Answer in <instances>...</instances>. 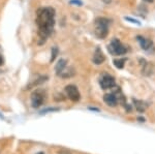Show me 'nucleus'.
Segmentation results:
<instances>
[{
    "mask_svg": "<svg viewBox=\"0 0 155 154\" xmlns=\"http://www.w3.org/2000/svg\"><path fill=\"white\" fill-rule=\"evenodd\" d=\"M107 50H109V52L112 55H115V56L123 55V54H125L127 52V49L122 44L121 41L117 38L112 39L109 47H107Z\"/></svg>",
    "mask_w": 155,
    "mask_h": 154,
    "instance_id": "7ed1b4c3",
    "label": "nucleus"
},
{
    "mask_svg": "<svg viewBox=\"0 0 155 154\" xmlns=\"http://www.w3.org/2000/svg\"><path fill=\"white\" fill-rule=\"evenodd\" d=\"M58 76H60L61 78H71V77H74V70L72 68H69L68 66H66L63 70L60 73Z\"/></svg>",
    "mask_w": 155,
    "mask_h": 154,
    "instance_id": "f8f14e48",
    "label": "nucleus"
},
{
    "mask_svg": "<svg viewBox=\"0 0 155 154\" xmlns=\"http://www.w3.org/2000/svg\"><path fill=\"white\" fill-rule=\"evenodd\" d=\"M57 55H58V49L57 48H53L52 49V56H51V62H53L55 59H56Z\"/></svg>",
    "mask_w": 155,
    "mask_h": 154,
    "instance_id": "dca6fc26",
    "label": "nucleus"
},
{
    "mask_svg": "<svg viewBox=\"0 0 155 154\" xmlns=\"http://www.w3.org/2000/svg\"><path fill=\"white\" fill-rule=\"evenodd\" d=\"M48 77L47 76H44V74H41V76H38L36 79H34L32 82H30V83L27 85V87L25 89L26 90H30V89H32V88H34V87H36V86H38V85H41V84L42 83H45L47 80H48Z\"/></svg>",
    "mask_w": 155,
    "mask_h": 154,
    "instance_id": "0eeeda50",
    "label": "nucleus"
},
{
    "mask_svg": "<svg viewBox=\"0 0 155 154\" xmlns=\"http://www.w3.org/2000/svg\"><path fill=\"white\" fill-rule=\"evenodd\" d=\"M3 64V58H2V56L0 55V65H2Z\"/></svg>",
    "mask_w": 155,
    "mask_h": 154,
    "instance_id": "412c9836",
    "label": "nucleus"
},
{
    "mask_svg": "<svg viewBox=\"0 0 155 154\" xmlns=\"http://www.w3.org/2000/svg\"><path fill=\"white\" fill-rule=\"evenodd\" d=\"M104 100L107 106H116L118 105V97L113 93H107L104 95Z\"/></svg>",
    "mask_w": 155,
    "mask_h": 154,
    "instance_id": "6e6552de",
    "label": "nucleus"
},
{
    "mask_svg": "<svg viewBox=\"0 0 155 154\" xmlns=\"http://www.w3.org/2000/svg\"><path fill=\"white\" fill-rule=\"evenodd\" d=\"M145 2H148V3H152V2H154V0H144Z\"/></svg>",
    "mask_w": 155,
    "mask_h": 154,
    "instance_id": "4be33fe9",
    "label": "nucleus"
},
{
    "mask_svg": "<svg viewBox=\"0 0 155 154\" xmlns=\"http://www.w3.org/2000/svg\"><path fill=\"white\" fill-rule=\"evenodd\" d=\"M153 71V65L150 62H146L143 66V74L144 76H150Z\"/></svg>",
    "mask_w": 155,
    "mask_h": 154,
    "instance_id": "4468645a",
    "label": "nucleus"
},
{
    "mask_svg": "<svg viewBox=\"0 0 155 154\" xmlns=\"http://www.w3.org/2000/svg\"><path fill=\"white\" fill-rule=\"evenodd\" d=\"M124 62H125V59H115L113 61V63L115 64V66H116L117 68H123L124 66Z\"/></svg>",
    "mask_w": 155,
    "mask_h": 154,
    "instance_id": "2eb2a0df",
    "label": "nucleus"
},
{
    "mask_svg": "<svg viewBox=\"0 0 155 154\" xmlns=\"http://www.w3.org/2000/svg\"><path fill=\"white\" fill-rule=\"evenodd\" d=\"M59 154H71V152L67 149H63V150H60L59 151Z\"/></svg>",
    "mask_w": 155,
    "mask_h": 154,
    "instance_id": "6ab92c4d",
    "label": "nucleus"
},
{
    "mask_svg": "<svg viewBox=\"0 0 155 154\" xmlns=\"http://www.w3.org/2000/svg\"><path fill=\"white\" fill-rule=\"evenodd\" d=\"M71 4H77V5H82V2L80 0H71Z\"/></svg>",
    "mask_w": 155,
    "mask_h": 154,
    "instance_id": "aec40b11",
    "label": "nucleus"
},
{
    "mask_svg": "<svg viewBox=\"0 0 155 154\" xmlns=\"http://www.w3.org/2000/svg\"><path fill=\"white\" fill-rule=\"evenodd\" d=\"M53 111H58V109H56V108H53V109H47V110L41 111V114H45V113H47V112H53Z\"/></svg>",
    "mask_w": 155,
    "mask_h": 154,
    "instance_id": "f3484780",
    "label": "nucleus"
},
{
    "mask_svg": "<svg viewBox=\"0 0 155 154\" xmlns=\"http://www.w3.org/2000/svg\"><path fill=\"white\" fill-rule=\"evenodd\" d=\"M36 24L38 26V35L41 44H44L54 30L55 9L53 7H41L37 11Z\"/></svg>",
    "mask_w": 155,
    "mask_h": 154,
    "instance_id": "f257e3e1",
    "label": "nucleus"
},
{
    "mask_svg": "<svg viewBox=\"0 0 155 154\" xmlns=\"http://www.w3.org/2000/svg\"><path fill=\"white\" fill-rule=\"evenodd\" d=\"M134 106H136L137 110L139 112L143 113V112L146 111V109H147L146 103H144V101H142V100H137V99H134Z\"/></svg>",
    "mask_w": 155,
    "mask_h": 154,
    "instance_id": "ddd939ff",
    "label": "nucleus"
},
{
    "mask_svg": "<svg viewBox=\"0 0 155 154\" xmlns=\"http://www.w3.org/2000/svg\"><path fill=\"white\" fill-rule=\"evenodd\" d=\"M66 66H67L66 59H63V58L59 59L58 62H57V64H56V66H55V71L57 73V74H59L64 68L66 67Z\"/></svg>",
    "mask_w": 155,
    "mask_h": 154,
    "instance_id": "9b49d317",
    "label": "nucleus"
},
{
    "mask_svg": "<svg viewBox=\"0 0 155 154\" xmlns=\"http://www.w3.org/2000/svg\"><path fill=\"white\" fill-rule=\"evenodd\" d=\"M104 60H106V57H104V53L101 52V49L97 48L96 51H95V53H94V55H93V58H92V61H93V63L101 64Z\"/></svg>",
    "mask_w": 155,
    "mask_h": 154,
    "instance_id": "9d476101",
    "label": "nucleus"
},
{
    "mask_svg": "<svg viewBox=\"0 0 155 154\" xmlns=\"http://www.w3.org/2000/svg\"><path fill=\"white\" fill-rule=\"evenodd\" d=\"M125 20H126V21H129V22H131V23H134V24H139V25H140V22H139V21H137V20H134V19H129L128 17H125Z\"/></svg>",
    "mask_w": 155,
    "mask_h": 154,
    "instance_id": "a211bd4d",
    "label": "nucleus"
},
{
    "mask_svg": "<svg viewBox=\"0 0 155 154\" xmlns=\"http://www.w3.org/2000/svg\"><path fill=\"white\" fill-rule=\"evenodd\" d=\"M65 92L67 94V96H68V98L72 101H79L80 98H81L79 89L74 85H67L65 87Z\"/></svg>",
    "mask_w": 155,
    "mask_h": 154,
    "instance_id": "423d86ee",
    "label": "nucleus"
},
{
    "mask_svg": "<svg viewBox=\"0 0 155 154\" xmlns=\"http://www.w3.org/2000/svg\"><path fill=\"white\" fill-rule=\"evenodd\" d=\"M31 106L34 109H38L42 106V103H45L46 99V92L42 89L39 90H35L31 93Z\"/></svg>",
    "mask_w": 155,
    "mask_h": 154,
    "instance_id": "20e7f679",
    "label": "nucleus"
},
{
    "mask_svg": "<svg viewBox=\"0 0 155 154\" xmlns=\"http://www.w3.org/2000/svg\"><path fill=\"white\" fill-rule=\"evenodd\" d=\"M110 23H111V21L107 18H97L95 20V33L97 37H99V38L107 37Z\"/></svg>",
    "mask_w": 155,
    "mask_h": 154,
    "instance_id": "f03ea898",
    "label": "nucleus"
},
{
    "mask_svg": "<svg viewBox=\"0 0 155 154\" xmlns=\"http://www.w3.org/2000/svg\"><path fill=\"white\" fill-rule=\"evenodd\" d=\"M137 41L140 43V46H141V48L143 49V50H145V51L149 50L152 46H153V43H152L151 39L146 38V37H144V36H141V35L137 36Z\"/></svg>",
    "mask_w": 155,
    "mask_h": 154,
    "instance_id": "1a4fd4ad",
    "label": "nucleus"
},
{
    "mask_svg": "<svg viewBox=\"0 0 155 154\" xmlns=\"http://www.w3.org/2000/svg\"><path fill=\"white\" fill-rule=\"evenodd\" d=\"M115 79L114 77H112L109 74H104L99 79V85L104 90H107V89H111L115 86Z\"/></svg>",
    "mask_w": 155,
    "mask_h": 154,
    "instance_id": "39448f33",
    "label": "nucleus"
},
{
    "mask_svg": "<svg viewBox=\"0 0 155 154\" xmlns=\"http://www.w3.org/2000/svg\"><path fill=\"white\" fill-rule=\"evenodd\" d=\"M36 154H45L44 152H38V153H36Z\"/></svg>",
    "mask_w": 155,
    "mask_h": 154,
    "instance_id": "5701e85b",
    "label": "nucleus"
}]
</instances>
